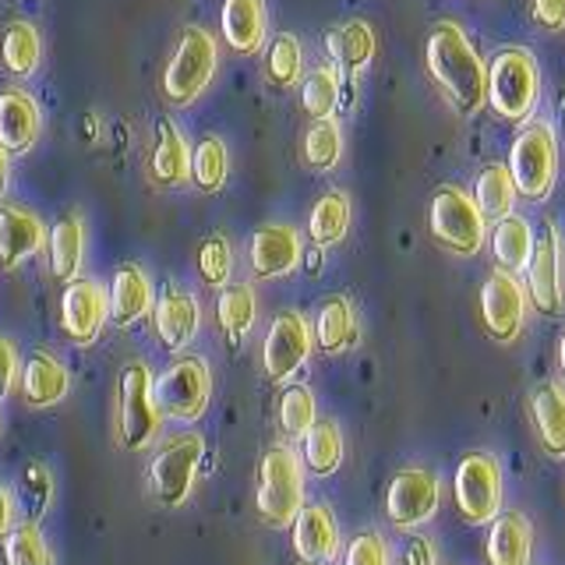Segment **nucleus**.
Listing matches in <instances>:
<instances>
[{
  "mask_svg": "<svg viewBox=\"0 0 565 565\" xmlns=\"http://www.w3.org/2000/svg\"><path fill=\"white\" fill-rule=\"evenodd\" d=\"M343 565H388V547L375 530H367V534H358L347 544Z\"/></svg>",
  "mask_w": 565,
  "mask_h": 565,
  "instance_id": "nucleus-44",
  "label": "nucleus"
},
{
  "mask_svg": "<svg viewBox=\"0 0 565 565\" xmlns=\"http://www.w3.org/2000/svg\"><path fill=\"white\" fill-rule=\"evenodd\" d=\"M152 279L146 276L141 265H120L114 273L110 294H106V305H110V322L117 329H128L141 322L152 311Z\"/></svg>",
  "mask_w": 565,
  "mask_h": 565,
  "instance_id": "nucleus-22",
  "label": "nucleus"
},
{
  "mask_svg": "<svg viewBox=\"0 0 565 565\" xmlns=\"http://www.w3.org/2000/svg\"><path fill=\"white\" fill-rule=\"evenodd\" d=\"M220 71V50L216 40L202 25H188L177 40L173 53L163 67V96L173 106H191L205 96Z\"/></svg>",
  "mask_w": 565,
  "mask_h": 565,
  "instance_id": "nucleus-2",
  "label": "nucleus"
},
{
  "mask_svg": "<svg viewBox=\"0 0 565 565\" xmlns=\"http://www.w3.org/2000/svg\"><path fill=\"white\" fill-rule=\"evenodd\" d=\"M149 177L159 188H184L191 181V149L177 128L173 117L156 120L152 152H149Z\"/></svg>",
  "mask_w": 565,
  "mask_h": 565,
  "instance_id": "nucleus-20",
  "label": "nucleus"
},
{
  "mask_svg": "<svg viewBox=\"0 0 565 565\" xmlns=\"http://www.w3.org/2000/svg\"><path fill=\"white\" fill-rule=\"evenodd\" d=\"M216 318H220L223 335L237 347L244 335L255 329V318H258V297L252 282H226V287H220Z\"/></svg>",
  "mask_w": 565,
  "mask_h": 565,
  "instance_id": "nucleus-29",
  "label": "nucleus"
},
{
  "mask_svg": "<svg viewBox=\"0 0 565 565\" xmlns=\"http://www.w3.org/2000/svg\"><path fill=\"white\" fill-rule=\"evenodd\" d=\"M326 46L332 53V61L335 67H343V71H361L371 57H375V32H371L367 22H343V25H335L329 35H326Z\"/></svg>",
  "mask_w": 565,
  "mask_h": 565,
  "instance_id": "nucleus-32",
  "label": "nucleus"
},
{
  "mask_svg": "<svg viewBox=\"0 0 565 565\" xmlns=\"http://www.w3.org/2000/svg\"><path fill=\"white\" fill-rule=\"evenodd\" d=\"M406 565H435V547L424 537H414L406 544Z\"/></svg>",
  "mask_w": 565,
  "mask_h": 565,
  "instance_id": "nucleus-47",
  "label": "nucleus"
},
{
  "mask_svg": "<svg viewBox=\"0 0 565 565\" xmlns=\"http://www.w3.org/2000/svg\"><path fill=\"white\" fill-rule=\"evenodd\" d=\"M305 505V473L300 459L290 446H273L258 463V484H255V509L265 526L282 530Z\"/></svg>",
  "mask_w": 565,
  "mask_h": 565,
  "instance_id": "nucleus-3",
  "label": "nucleus"
},
{
  "mask_svg": "<svg viewBox=\"0 0 565 565\" xmlns=\"http://www.w3.org/2000/svg\"><path fill=\"white\" fill-rule=\"evenodd\" d=\"M300 106L311 120L332 117V110L340 106V67L335 64H322L315 67L311 75L300 85Z\"/></svg>",
  "mask_w": 565,
  "mask_h": 565,
  "instance_id": "nucleus-38",
  "label": "nucleus"
},
{
  "mask_svg": "<svg viewBox=\"0 0 565 565\" xmlns=\"http://www.w3.org/2000/svg\"><path fill=\"white\" fill-rule=\"evenodd\" d=\"M315 343L318 350L326 353H343L358 343V315H353V305L347 297H326L322 308H318V318H315Z\"/></svg>",
  "mask_w": 565,
  "mask_h": 565,
  "instance_id": "nucleus-27",
  "label": "nucleus"
},
{
  "mask_svg": "<svg viewBox=\"0 0 565 565\" xmlns=\"http://www.w3.org/2000/svg\"><path fill=\"white\" fill-rule=\"evenodd\" d=\"M85 262V223L75 212H67L50 230V273L57 279H75Z\"/></svg>",
  "mask_w": 565,
  "mask_h": 565,
  "instance_id": "nucleus-28",
  "label": "nucleus"
},
{
  "mask_svg": "<svg viewBox=\"0 0 565 565\" xmlns=\"http://www.w3.org/2000/svg\"><path fill=\"white\" fill-rule=\"evenodd\" d=\"M294 552L305 565H329L340 552V526L329 505H300L294 516Z\"/></svg>",
  "mask_w": 565,
  "mask_h": 565,
  "instance_id": "nucleus-18",
  "label": "nucleus"
},
{
  "mask_svg": "<svg viewBox=\"0 0 565 565\" xmlns=\"http://www.w3.org/2000/svg\"><path fill=\"white\" fill-rule=\"evenodd\" d=\"M343 463V435L332 420H315L305 431V467L318 477L335 473Z\"/></svg>",
  "mask_w": 565,
  "mask_h": 565,
  "instance_id": "nucleus-37",
  "label": "nucleus"
},
{
  "mask_svg": "<svg viewBox=\"0 0 565 565\" xmlns=\"http://www.w3.org/2000/svg\"><path fill=\"white\" fill-rule=\"evenodd\" d=\"M4 562L8 565H57L50 544L43 541L35 523H18L4 534Z\"/></svg>",
  "mask_w": 565,
  "mask_h": 565,
  "instance_id": "nucleus-40",
  "label": "nucleus"
},
{
  "mask_svg": "<svg viewBox=\"0 0 565 565\" xmlns=\"http://www.w3.org/2000/svg\"><path fill=\"white\" fill-rule=\"evenodd\" d=\"M46 244V226L22 205H0V269H18Z\"/></svg>",
  "mask_w": 565,
  "mask_h": 565,
  "instance_id": "nucleus-21",
  "label": "nucleus"
},
{
  "mask_svg": "<svg viewBox=\"0 0 565 565\" xmlns=\"http://www.w3.org/2000/svg\"><path fill=\"white\" fill-rule=\"evenodd\" d=\"M456 512L463 523H491L502 509V470L488 452H467L456 467Z\"/></svg>",
  "mask_w": 565,
  "mask_h": 565,
  "instance_id": "nucleus-8",
  "label": "nucleus"
},
{
  "mask_svg": "<svg viewBox=\"0 0 565 565\" xmlns=\"http://www.w3.org/2000/svg\"><path fill=\"white\" fill-rule=\"evenodd\" d=\"M558 367H562V375H565V329L558 335Z\"/></svg>",
  "mask_w": 565,
  "mask_h": 565,
  "instance_id": "nucleus-50",
  "label": "nucleus"
},
{
  "mask_svg": "<svg viewBox=\"0 0 565 565\" xmlns=\"http://www.w3.org/2000/svg\"><path fill=\"white\" fill-rule=\"evenodd\" d=\"M14 523V499H11V491L0 484V537L8 534Z\"/></svg>",
  "mask_w": 565,
  "mask_h": 565,
  "instance_id": "nucleus-48",
  "label": "nucleus"
},
{
  "mask_svg": "<svg viewBox=\"0 0 565 565\" xmlns=\"http://www.w3.org/2000/svg\"><path fill=\"white\" fill-rule=\"evenodd\" d=\"M512 202H516V184H512L509 167L491 163L477 173L473 184V205L481 209L484 220H502L512 212Z\"/></svg>",
  "mask_w": 565,
  "mask_h": 565,
  "instance_id": "nucleus-36",
  "label": "nucleus"
},
{
  "mask_svg": "<svg viewBox=\"0 0 565 565\" xmlns=\"http://www.w3.org/2000/svg\"><path fill=\"white\" fill-rule=\"evenodd\" d=\"M71 388L67 367L46 350H35L22 367V399L32 411H46V406H57Z\"/></svg>",
  "mask_w": 565,
  "mask_h": 565,
  "instance_id": "nucleus-24",
  "label": "nucleus"
},
{
  "mask_svg": "<svg viewBox=\"0 0 565 565\" xmlns=\"http://www.w3.org/2000/svg\"><path fill=\"white\" fill-rule=\"evenodd\" d=\"M428 223H431V237L456 255H473L484 241L481 209L473 205L470 194H463L459 188H449V184L435 191Z\"/></svg>",
  "mask_w": 565,
  "mask_h": 565,
  "instance_id": "nucleus-10",
  "label": "nucleus"
},
{
  "mask_svg": "<svg viewBox=\"0 0 565 565\" xmlns=\"http://www.w3.org/2000/svg\"><path fill=\"white\" fill-rule=\"evenodd\" d=\"M523 315H526V294L516 282L512 273H491L481 287V318L484 329L494 335L499 343H512L523 329Z\"/></svg>",
  "mask_w": 565,
  "mask_h": 565,
  "instance_id": "nucleus-14",
  "label": "nucleus"
},
{
  "mask_svg": "<svg viewBox=\"0 0 565 565\" xmlns=\"http://www.w3.org/2000/svg\"><path fill=\"white\" fill-rule=\"evenodd\" d=\"M110 322V305L96 279H67L61 294V329L75 347H93L103 326Z\"/></svg>",
  "mask_w": 565,
  "mask_h": 565,
  "instance_id": "nucleus-12",
  "label": "nucleus"
},
{
  "mask_svg": "<svg viewBox=\"0 0 565 565\" xmlns=\"http://www.w3.org/2000/svg\"><path fill=\"white\" fill-rule=\"evenodd\" d=\"M199 276L212 290L226 287L230 276H234V247H230V241L223 234H212V237L202 241V247H199Z\"/></svg>",
  "mask_w": 565,
  "mask_h": 565,
  "instance_id": "nucleus-42",
  "label": "nucleus"
},
{
  "mask_svg": "<svg viewBox=\"0 0 565 565\" xmlns=\"http://www.w3.org/2000/svg\"><path fill=\"white\" fill-rule=\"evenodd\" d=\"M53 499V477L43 463H29L25 473H22V491H18V502H22V509L29 512L25 523H35L46 512Z\"/></svg>",
  "mask_w": 565,
  "mask_h": 565,
  "instance_id": "nucleus-43",
  "label": "nucleus"
},
{
  "mask_svg": "<svg viewBox=\"0 0 565 565\" xmlns=\"http://www.w3.org/2000/svg\"><path fill=\"white\" fill-rule=\"evenodd\" d=\"M202 326V308L188 290H167L159 300H152V329L163 350L181 353Z\"/></svg>",
  "mask_w": 565,
  "mask_h": 565,
  "instance_id": "nucleus-17",
  "label": "nucleus"
},
{
  "mask_svg": "<svg viewBox=\"0 0 565 565\" xmlns=\"http://www.w3.org/2000/svg\"><path fill=\"white\" fill-rule=\"evenodd\" d=\"M530 252H534V230H530V223H523L520 216H512V212L494 223L491 255L505 273H523L526 262H530Z\"/></svg>",
  "mask_w": 565,
  "mask_h": 565,
  "instance_id": "nucleus-31",
  "label": "nucleus"
},
{
  "mask_svg": "<svg viewBox=\"0 0 565 565\" xmlns=\"http://www.w3.org/2000/svg\"><path fill=\"white\" fill-rule=\"evenodd\" d=\"M305 163L311 170H332L335 163H340L343 156V131L340 124H335L332 117H322V120H311V128L305 135Z\"/></svg>",
  "mask_w": 565,
  "mask_h": 565,
  "instance_id": "nucleus-39",
  "label": "nucleus"
},
{
  "mask_svg": "<svg viewBox=\"0 0 565 565\" xmlns=\"http://www.w3.org/2000/svg\"><path fill=\"white\" fill-rule=\"evenodd\" d=\"M8 177H11V152L0 149V194H4V188H8Z\"/></svg>",
  "mask_w": 565,
  "mask_h": 565,
  "instance_id": "nucleus-49",
  "label": "nucleus"
},
{
  "mask_svg": "<svg viewBox=\"0 0 565 565\" xmlns=\"http://www.w3.org/2000/svg\"><path fill=\"white\" fill-rule=\"evenodd\" d=\"M43 131V117L35 99L25 88H4L0 93V149H8L11 156H25L35 149Z\"/></svg>",
  "mask_w": 565,
  "mask_h": 565,
  "instance_id": "nucleus-19",
  "label": "nucleus"
},
{
  "mask_svg": "<svg viewBox=\"0 0 565 565\" xmlns=\"http://www.w3.org/2000/svg\"><path fill=\"white\" fill-rule=\"evenodd\" d=\"M305 75V46L294 32H279L273 35L269 50H265V82L273 88H294Z\"/></svg>",
  "mask_w": 565,
  "mask_h": 565,
  "instance_id": "nucleus-35",
  "label": "nucleus"
},
{
  "mask_svg": "<svg viewBox=\"0 0 565 565\" xmlns=\"http://www.w3.org/2000/svg\"><path fill=\"white\" fill-rule=\"evenodd\" d=\"M205 456V438L199 431L170 435L149 463V488L163 509H181L199 481V467Z\"/></svg>",
  "mask_w": 565,
  "mask_h": 565,
  "instance_id": "nucleus-5",
  "label": "nucleus"
},
{
  "mask_svg": "<svg viewBox=\"0 0 565 565\" xmlns=\"http://www.w3.org/2000/svg\"><path fill=\"white\" fill-rule=\"evenodd\" d=\"M230 177V149L220 135H205L199 146L191 149V181L199 191L216 194L226 188Z\"/></svg>",
  "mask_w": 565,
  "mask_h": 565,
  "instance_id": "nucleus-33",
  "label": "nucleus"
},
{
  "mask_svg": "<svg viewBox=\"0 0 565 565\" xmlns=\"http://www.w3.org/2000/svg\"><path fill=\"white\" fill-rule=\"evenodd\" d=\"M537 93H541V71L526 50L509 46L494 53L488 64V88H484V103H491L494 114L505 120H526L537 103Z\"/></svg>",
  "mask_w": 565,
  "mask_h": 565,
  "instance_id": "nucleus-4",
  "label": "nucleus"
},
{
  "mask_svg": "<svg viewBox=\"0 0 565 565\" xmlns=\"http://www.w3.org/2000/svg\"><path fill=\"white\" fill-rule=\"evenodd\" d=\"M212 379L202 358H177L163 375L152 379V399L159 414L181 424H194L209 406Z\"/></svg>",
  "mask_w": 565,
  "mask_h": 565,
  "instance_id": "nucleus-6",
  "label": "nucleus"
},
{
  "mask_svg": "<svg viewBox=\"0 0 565 565\" xmlns=\"http://www.w3.org/2000/svg\"><path fill=\"white\" fill-rule=\"evenodd\" d=\"M424 61H428V75L446 88V96L463 114H473L484 103L488 64L456 22H438L431 29L428 46H424Z\"/></svg>",
  "mask_w": 565,
  "mask_h": 565,
  "instance_id": "nucleus-1",
  "label": "nucleus"
},
{
  "mask_svg": "<svg viewBox=\"0 0 565 565\" xmlns=\"http://www.w3.org/2000/svg\"><path fill=\"white\" fill-rule=\"evenodd\" d=\"M14 379H18V353H14L11 340L0 335V399L11 396Z\"/></svg>",
  "mask_w": 565,
  "mask_h": 565,
  "instance_id": "nucleus-45",
  "label": "nucleus"
},
{
  "mask_svg": "<svg viewBox=\"0 0 565 565\" xmlns=\"http://www.w3.org/2000/svg\"><path fill=\"white\" fill-rule=\"evenodd\" d=\"M530 417L544 452L565 456V388L555 382H541L530 393Z\"/></svg>",
  "mask_w": 565,
  "mask_h": 565,
  "instance_id": "nucleus-26",
  "label": "nucleus"
},
{
  "mask_svg": "<svg viewBox=\"0 0 565 565\" xmlns=\"http://www.w3.org/2000/svg\"><path fill=\"white\" fill-rule=\"evenodd\" d=\"M526 290L534 308L544 315L562 311V262H558V234L552 223L541 226L534 252L526 262Z\"/></svg>",
  "mask_w": 565,
  "mask_h": 565,
  "instance_id": "nucleus-15",
  "label": "nucleus"
},
{
  "mask_svg": "<svg viewBox=\"0 0 565 565\" xmlns=\"http://www.w3.org/2000/svg\"><path fill=\"white\" fill-rule=\"evenodd\" d=\"M40 61H43V43L35 25L11 22L4 35H0V64H4V71L14 78H29L40 71Z\"/></svg>",
  "mask_w": 565,
  "mask_h": 565,
  "instance_id": "nucleus-30",
  "label": "nucleus"
},
{
  "mask_svg": "<svg viewBox=\"0 0 565 565\" xmlns=\"http://www.w3.org/2000/svg\"><path fill=\"white\" fill-rule=\"evenodd\" d=\"M318 420L315 411V396L308 385H290L287 393L279 396V428L287 438H305V431Z\"/></svg>",
  "mask_w": 565,
  "mask_h": 565,
  "instance_id": "nucleus-41",
  "label": "nucleus"
},
{
  "mask_svg": "<svg viewBox=\"0 0 565 565\" xmlns=\"http://www.w3.org/2000/svg\"><path fill=\"white\" fill-rule=\"evenodd\" d=\"M438 509V477L431 470H399L385 491V516L396 530H417Z\"/></svg>",
  "mask_w": 565,
  "mask_h": 565,
  "instance_id": "nucleus-13",
  "label": "nucleus"
},
{
  "mask_svg": "<svg viewBox=\"0 0 565 565\" xmlns=\"http://www.w3.org/2000/svg\"><path fill=\"white\" fill-rule=\"evenodd\" d=\"M311 326L300 311H279L262 343V367L269 382H287L311 358Z\"/></svg>",
  "mask_w": 565,
  "mask_h": 565,
  "instance_id": "nucleus-11",
  "label": "nucleus"
},
{
  "mask_svg": "<svg viewBox=\"0 0 565 565\" xmlns=\"http://www.w3.org/2000/svg\"><path fill=\"white\" fill-rule=\"evenodd\" d=\"M530 544H534V534L523 512H499L491 520L484 558L488 565H530Z\"/></svg>",
  "mask_w": 565,
  "mask_h": 565,
  "instance_id": "nucleus-25",
  "label": "nucleus"
},
{
  "mask_svg": "<svg viewBox=\"0 0 565 565\" xmlns=\"http://www.w3.org/2000/svg\"><path fill=\"white\" fill-rule=\"evenodd\" d=\"M350 230V199L343 191H329L315 202L311 220H308V237L318 247H332L347 237Z\"/></svg>",
  "mask_w": 565,
  "mask_h": 565,
  "instance_id": "nucleus-34",
  "label": "nucleus"
},
{
  "mask_svg": "<svg viewBox=\"0 0 565 565\" xmlns=\"http://www.w3.org/2000/svg\"><path fill=\"white\" fill-rule=\"evenodd\" d=\"M223 40L237 53H258L269 35V14H265V0H223L220 11Z\"/></svg>",
  "mask_w": 565,
  "mask_h": 565,
  "instance_id": "nucleus-23",
  "label": "nucleus"
},
{
  "mask_svg": "<svg viewBox=\"0 0 565 565\" xmlns=\"http://www.w3.org/2000/svg\"><path fill=\"white\" fill-rule=\"evenodd\" d=\"M555 135L547 124H526V128L512 141L509 152V177L516 184V194L523 199H544L555 184Z\"/></svg>",
  "mask_w": 565,
  "mask_h": 565,
  "instance_id": "nucleus-9",
  "label": "nucleus"
},
{
  "mask_svg": "<svg viewBox=\"0 0 565 565\" xmlns=\"http://www.w3.org/2000/svg\"><path fill=\"white\" fill-rule=\"evenodd\" d=\"M300 258H305V247H300V234L290 223H265L255 230V237H252L255 279L290 276L300 265Z\"/></svg>",
  "mask_w": 565,
  "mask_h": 565,
  "instance_id": "nucleus-16",
  "label": "nucleus"
},
{
  "mask_svg": "<svg viewBox=\"0 0 565 565\" xmlns=\"http://www.w3.org/2000/svg\"><path fill=\"white\" fill-rule=\"evenodd\" d=\"M534 18L544 29L565 25V0H534Z\"/></svg>",
  "mask_w": 565,
  "mask_h": 565,
  "instance_id": "nucleus-46",
  "label": "nucleus"
},
{
  "mask_svg": "<svg viewBox=\"0 0 565 565\" xmlns=\"http://www.w3.org/2000/svg\"><path fill=\"white\" fill-rule=\"evenodd\" d=\"M117 420H120V441L131 452L149 449L156 441L159 424H163V414H159V406L152 399V371H149V364L131 361L128 367H124Z\"/></svg>",
  "mask_w": 565,
  "mask_h": 565,
  "instance_id": "nucleus-7",
  "label": "nucleus"
}]
</instances>
